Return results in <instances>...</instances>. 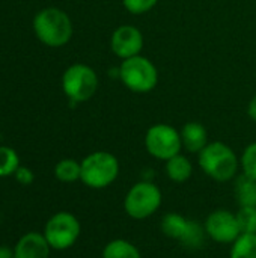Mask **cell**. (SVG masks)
Returning a JSON list of instances; mask_svg holds the SVG:
<instances>
[{
  "label": "cell",
  "instance_id": "1",
  "mask_svg": "<svg viewBox=\"0 0 256 258\" xmlns=\"http://www.w3.org/2000/svg\"><path fill=\"white\" fill-rule=\"evenodd\" d=\"M198 163L202 172L214 181L226 183L235 178L240 159L235 151L225 142H208V145L198 154Z\"/></svg>",
  "mask_w": 256,
  "mask_h": 258
},
{
  "label": "cell",
  "instance_id": "2",
  "mask_svg": "<svg viewBox=\"0 0 256 258\" xmlns=\"http://www.w3.org/2000/svg\"><path fill=\"white\" fill-rule=\"evenodd\" d=\"M36 38L48 47H62L72 36V23L68 14L59 8H45L33 18Z\"/></svg>",
  "mask_w": 256,
  "mask_h": 258
},
{
  "label": "cell",
  "instance_id": "3",
  "mask_svg": "<svg viewBox=\"0 0 256 258\" xmlns=\"http://www.w3.org/2000/svg\"><path fill=\"white\" fill-rule=\"evenodd\" d=\"M80 181L91 189H106L119 175V160L109 151H94L81 162Z\"/></svg>",
  "mask_w": 256,
  "mask_h": 258
},
{
  "label": "cell",
  "instance_id": "4",
  "mask_svg": "<svg viewBox=\"0 0 256 258\" xmlns=\"http://www.w3.org/2000/svg\"><path fill=\"white\" fill-rule=\"evenodd\" d=\"M118 77L122 85L136 94H146L158 85V70L152 60L145 56H133L122 60L118 68Z\"/></svg>",
  "mask_w": 256,
  "mask_h": 258
},
{
  "label": "cell",
  "instance_id": "5",
  "mask_svg": "<svg viewBox=\"0 0 256 258\" xmlns=\"http://www.w3.org/2000/svg\"><path fill=\"white\" fill-rule=\"evenodd\" d=\"M163 201L161 190L152 181H139L130 187L124 198L125 213L136 221H143L158 212Z\"/></svg>",
  "mask_w": 256,
  "mask_h": 258
},
{
  "label": "cell",
  "instance_id": "6",
  "mask_svg": "<svg viewBox=\"0 0 256 258\" xmlns=\"http://www.w3.org/2000/svg\"><path fill=\"white\" fill-rule=\"evenodd\" d=\"M62 89L72 103L89 101L98 91V76L92 67L74 63L62 76Z\"/></svg>",
  "mask_w": 256,
  "mask_h": 258
},
{
  "label": "cell",
  "instance_id": "7",
  "mask_svg": "<svg viewBox=\"0 0 256 258\" xmlns=\"http://www.w3.org/2000/svg\"><path fill=\"white\" fill-rule=\"evenodd\" d=\"M161 231L166 237L180 242L189 249H201L205 243V227L180 213H167L161 219Z\"/></svg>",
  "mask_w": 256,
  "mask_h": 258
},
{
  "label": "cell",
  "instance_id": "8",
  "mask_svg": "<svg viewBox=\"0 0 256 258\" xmlns=\"http://www.w3.org/2000/svg\"><path fill=\"white\" fill-rule=\"evenodd\" d=\"M81 233L78 219L69 212L54 213L45 224L44 236L54 251H66L75 245Z\"/></svg>",
  "mask_w": 256,
  "mask_h": 258
},
{
  "label": "cell",
  "instance_id": "9",
  "mask_svg": "<svg viewBox=\"0 0 256 258\" xmlns=\"http://www.w3.org/2000/svg\"><path fill=\"white\" fill-rule=\"evenodd\" d=\"M145 148L154 159L167 162L183 150L181 133L169 124H154L145 135Z\"/></svg>",
  "mask_w": 256,
  "mask_h": 258
},
{
  "label": "cell",
  "instance_id": "10",
  "mask_svg": "<svg viewBox=\"0 0 256 258\" xmlns=\"http://www.w3.org/2000/svg\"><path fill=\"white\" fill-rule=\"evenodd\" d=\"M204 227H205L207 236L211 240L217 243H223V245L234 243L241 236L237 215L231 213L226 209H217L211 212L207 216Z\"/></svg>",
  "mask_w": 256,
  "mask_h": 258
},
{
  "label": "cell",
  "instance_id": "11",
  "mask_svg": "<svg viewBox=\"0 0 256 258\" xmlns=\"http://www.w3.org/2000/svg\"><path fill=\"white\" fill-rule=\"evenodd\" d=\"M110 48L119 59L125 60L140 54L143 48L142 32L131 24H122L115 29L110 36Z\"/></svg>",
  "mask_w": 256,
  "mask_h": 258
},
{
  "label": "cell",
  "instance_id": "12",
  "mask_svg": "<svg viewBox=\"0 0 256 258\" xmlns=\"http://www.w3.org/2000/svg\"><path fill=\"white\" fill-rule=\"evenodd\" d=\"M51 246L44 233H26L14 246V258H50Z\"/></svg>",
  "mask_w": 256,
  "mask_h": 258
},
{
  "label": "cell",
  "instance_id": "13",
  "mask_svg": "<svg viewBox=\"0 0 256 258\" xmlns=\"http://www.w3.org/2000/svg\"><path fill=\"white\" fill-rule=\"evenodd\" d=\"M180 133H181L183 147L189 153L199 154L208 145V132L201 122L189 121L183 125Z\"/></svg>",
  "mask_w": 256,
  "mask_h": 258
},
{
  "label": "cell",
  "instance_id": "14",
  "mask_svg": "<svg viewBox=\"0 0 256 258\" xmlns=\"http://www.w3.org/2000/svg\"><path fill=\"white\" fill-rule=\"evenodd\" d=\"M164 163H166L164 165L166 175L174 183H186L193 175V163H192V160L189 157L183 156L181 153L174 156L172 159H169Z\"/></svg>",
  "mask_w": 256,
  "mask_h": 258
},
{
  "label": "cell",
  "instance_id": "15",
  "mask_svg": "<svg viewBox=\"0 0 256 258\" xmlns=\"http://www.w3.org/2000/svg\"><path fill=\"white\" fill-rule=\"evenodd\" d=\"M103 258H142V254L134 243L115 239L103 248Z\"/></svg>",
  "mask_w": 256,
  "mask_h": 258
},
{
  "label": "cell",
  "instance_id": "16",
  "mask_svg": "<svg viewBox=\"0 0 256 258\" xmlns=\"http://www.w3.org/2000/svg\"><path fill=\"white\" fill-rule=\"evenodd\" d=\"M235 198L240 207H256V180L240 175L235 181Z\"/></svg>",
  "mask_w": 256,
  "mask_h": 258
},
{
  "label": "cell",
  "instance_id": "17",
  "mask_svg": "<svg viewBox=\"0 0 256 258\" xmlns=\"http://www.w3.org/2000/svg\"><path fill=\"white\" fill-rule=\"evenodd\" d=\"M54 177L62 183H74L81 177V163L74 159H62L54 166Z\"/></svg>",
  "mask_w": 256,
  "mask_h": 258
},
{
  "label": "cell",
  "instance_id": "18",
  "mask_svg": "<svg viewBox=\"0 0 256 258\" xmlns=\"http://www.w3.org/2000/svg\"><path fill=\"white\" fill-rule=\"evenodd\" d=\"M229 258H256V234H241L232 243Z\"/></svg>",
  "mask_w": 256,
  "mask_h": 258
},
{
  "label": "cell",
  "instance_id": "19",
  "mask_svg": "<svg viewBox=\"0 0 256 258\" xmlns=\"http://www.w3.org/2000/svg\"><path fill=\"white\" fill-rule=\"evenodd\" d=\"M20 166V157L11 147H0V177L14 175Z\"/></svg>",
  "mask_w": 256,
  "mask_h": 258
},
{
  "label": "cell",
  "instance_id": "20",
  "mask_svg": "<svg viewBox=\"0 0 256 258\" xmlns=\"http://www.w3.org/2000/svg\"><path fill=\"white\" fill-rule=\"evenodd\" d=\"M235 215L241 234H256V207H240Z\"/></svg>",
  "mask_w": 256,
  "mask_h": 258
},
{
  "label": "cell",
  "instance_id": "21",
  "mask_svg": "<svg viewBox=\"0 0 256 258\" xmlns=\"http://www.w3.org/2000/svg\"><path fill=\"white\" fill-rule=\"evenodd\" d=\"M240 166L243 169V174L256 180V141L244 148L240 159Z\"/></svg>",
  "mask_w": 256,
  "mask_h": 258
},
{
  "label": "cell",
  "instance_id": "22",
  "mask_svg": "<svg viewBox=\"0 0 256 258\" xmlns=\"http://www.w3.org/2000/svg\"><path fill=\"white\" fill-rule=\"evenodd\" d=\"M158 0H122L124 8L133 15H143L155 8Z\"/></svg>",
  "mask_w": 256,
  "mask_h": 258
},
{
  "label": "cell",
  "instance_id": "23",
  "mask_svg": "<svg viewBox=\"0 0 256 258\" xmlns=\"http://www.w3.org/2000/svg\"><path fill=\"white\" fill-rule=\"evenodd\" d=\"M14 177H15V180H17L20 184H24V186L30 184V183L33 181V178H35L33 172H32L29 168H26V166H21V165H20V166H18V169L15 171Z\"/></svg>",
  "mask_w": 256,
  "mask_h": 258
},
{
  "label": "cell",
  "instance_id": "24",
  "mask_svg": "<svg viewBox=\"0 0 256 258\" xmlns=\"http://www.w3.org/2000/svg\"><path fill=\"white\" fill-rule=\"evenodd\" d=\"M247 115L252 121L256 122V95L252 97V100L249 101V106H247Z\"/></svg>",
  "mask_w": 256,
  "mask_h": 258
},
{
  "label": "cell",
  "instance_id": "25",
  "mask_svg": "<svg viewBox=\"0 0 256 258\" xmlns=\"http://www.w3.org/2000/svg\"><path fill=\"white\" fill-rule=\"evenodd\" d=\"M0 258H14V249L6 245H0Z\"/></svg>",
  "mask_w": 256,
  "mask_h": 258
}]
</instances>
